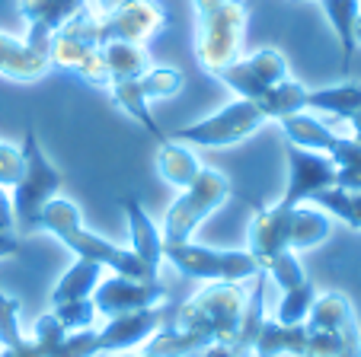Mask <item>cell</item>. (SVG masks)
<instances>
[{
	"mask_svg": "<svg viewBox=\"0 0 361 357\" xmlns=\"http://www.w3.org/2000/svg\"><path fill=\"white\" fill-rule=\"evenodd\" d=\"M355 45H361V13H358V20H355Z\"/></svg>",
	"mask_w": 361,
	"mask_h": 357,
	"instance_id": "b9f144b4",
	"label": "cell"
},
{
	"mask_svg": "<svg viewBox=\"0 0 361 357\" xmlns=\"http://www.w3.org/2000/svg\"><path fill=\"white\" fill-rule=\"evenodd\" d=\"M68 335H71V332L64 329L61 322H58L55 313H45V316H39V319H35V325H32V338H35V342H45V344L64 342Z\"/></svg>",
	"mask_w": 361,
	"mask_h": 357,
	"instance_id": "e575fe53",
	"label": "cell"
},
{
	"mask_svg": "<svg viewBox=\"0 0 361 357\" xmlns=\"http://www.w3.org/2000/svg\"><path fill=\"white\" fill-rule=\"evenodd\" d=\"M323 13H326L329 26H333L336 39H339L342 48V74H348L352 68V58H355V20L361 13V0H320Z\"/></svg>",
	"mask_w": 361,
	"mask_h": 357,
	"instance_id": "44dd1931",
	"label": "cell"
},
{
	"mask_svg": "<svg viewBox=\"0 0 361 357\" xmlns=\"http://www.w3.org/2000/svg\"><path fill=\"white\" fill-rule=\"evenodd\" d=\"M323 154H326L336 166V189L361 192V141L333 134Z\"/></svg>",
	"mask_w": 361,
	"mask_h": 357,
	"instance_id": "603a6c76",
	"label": "cell"
},
{
	"mask_svg": "<svg viewBox=\"0 0 361 357\" xmlns=\"http://www.w3.org/2000/svg\"><path fill=\"white\" fill-rule=\"evenodd\" d=\"M262 271H266V275L272 277V281L279 284L281 290H291V287H298V284H304V281H307L304 268H300L298 256H294L291 249H288V252H279V256H275Z\"/></svg>",
	"mask_w": 361,
	"mask_h": 357,
	"instance_id": "d6a6232c",
	"label": "cell"
},
{
	"mask_svg": "<svg viewBox=\"0 0 361 357\" xmlns=\"http://www.w3.org/2000/svg\"><path fill=\"white\" fill-rule=\"evenodd\" d=\"M20 173H23L20 147L0 141V185H4V189H13V185L20 182Z\"/></svg>",
	"mask_w": 361,
	"mask_h": 357,
	"instance_id": "836d02e7",
	"label": "cell"
},
{
	"mask_svg": "<svg viewBox=\"0 0 361 357\" xmlns=\"http://www.w3.org/2000/svg\"><path fill=\"white\" fill-rule=\"evenodd\" d=\"M269 118L262 115V108L256 106L252 99H233L227 102V106H221L214 115H208V118H202V122H192L185 125V128H179L176 134H173V141H183L189 144V147H233V144L246 141V137H252L256 131L266 125Z\"/></svg>",
	"mask_w": 361,
	"mask_h": 357,
	"instance_id": "ba28073f",
	"label": "cell"
},
{
	"mask_svg": "<svg viewBox=\"0 0 361 357\" xmlns=\"http://www.w3.org/2000/svg\"><path fill=\"white\" fill-rule=\"evenodd\" d=\"M23 252V243L16 239L13 233H4L0 230V258H13V256H20Z\"/></svg>",
	"mask_w": 361,
	"mask_h": 357,
	"instance_id": "f35d334b",
	"label": "cell"
},
{
	"mask_svg": "<svg viewBox=\"0 0 361 357\" xmlns=\"http://www.w3.org/2000/svg\"><path fill=\"white\" fill-rule=\"evenodd\" d=\"M195 10V61L204 74L218 77L243 58L250 0H192Z\"/></svg>",
	"mask_w": 361,
	"mask_h": 357,
	"instance_id": "3957f363",
	"label": "cell"
},
{
	"mask_svg": "<svg viewBox=\"0 0 361 357\" xmlns=\"http://www.w3.org/2000/svg\"><path fill=\"white\" fill-rule=\"evenodd\" d=\"M39 230L51 233L58 243L68 246L77 258L102 265V268H109L112 275H125V277H135V281H157L160 277V271H154L131 249H122V246L109 243V239H102L93 230L83 227L80 208H77L74 201H68V198H51V201L42 208Z\"/></svg>",
	"mask_w": 361,
	"mask_h": 357,
	"instance_id": "7a4b0ae2",
	"label": "cell"
},
{
	"mask_svg": "<svg viewBox=\"0 0 361 357\" xmlns=\"http://www.w3.org/2000/svg\"><path fill=\"white\" fill-rule=\"evenodd\" d=\"M348 125H352V137H355V141H361V112L352 115V118H348Z\"/></svg>",
	"mask_w": 361,
	"mask_h": 357,
	"instance_id": "60d3db41",
	"label": "cell"
},
{
	"mask_svg": "<svg viewBox=\"0 0 361 357\" xmlns=\"http://www.w3.org/2000/svg\"><path fill=\"white\" fill-rule=\"evenodd\" d=\"M99 351V332L87 329V332H71L64 342L45 344V342H23L20 348H4L0 357H96Z\"/></svg>",
	"mask_w": 361,
	"mask_h": 357,
	"instance_id": "e0dca14e",
	"label": "cell"
},
{
	"mask_svg": "<svg viewBox=\"0 0 361 357\" xmlns=\"http://www.w3.org/2000/svg\"><path fill=\"white\" fill-rule=\"evenodd\" d=\"M333 233V220L326 211L320 208H291V252L298 249H314V246L326 243Z\"/></svg>",
	"mask_w": 361,
	"mask_h": 357,
	"instance_id": "cb8c5ba5",
	"label": "cell"
},
{
	"mask_svg": "<svg viewBox=\"0 0 361 357\" xmlns=\"http://www.w3.org/2000/svg\"><path fill=\"white\" fill-rule=\"evenodd\" d=\"M23 342H26V335H23L20 325V300L0 287V344L4 348H20Z\"/></svg>",
	"mask_w": 361,
	"mask_h": 357,
	"instance_id": "4dcf8cb0",
	"label": "cell"
},
{
	"mask_svg": "<svg viewBox=\"0 0 361 357\" xmlns=\"http://www.w3.org/2000/svg\"><path fill=\"white\" fill-rule=\"evenodd\" d=\"M106 74H109V87L122 80H137L144 70H150V54L144 45H131V42H106L99 48Z\"/></svg>",
	"mask_w": 361,
	"mask_h": 357,
	"instance_id": "d6986e66",
	"label": "cell"
},
{
	"mask_svg": "<svg viewBox=\"0 0 361 357\" xmlns=\"http://www.w3.org/2000/svg\"><path fill=\"white\" fill-rule=\"evenodd\" d=\"M23 173H20V182L13 185V220H16V230L23 233H32L39 230V214L51 198H58L64 185V175L58 166H51L42 150V141H39V131H35V122L29 118L26 122V131H23Z\"/></svg>",
	"mask_w": 361,
	"mask_h": 357,
	"instance_id": "5b68a950",
	"label": "cell"
},
{
	"mask_svg": "<svg viewBox=\"0 0 361 357\" xmlns=\"http://www.w3.org/2000/svg\"><path fill=\"white\" fill-rule=\"evenodd\" d=\"M307 108L336 115L342 122H348L352 115L361 112V83H336V87L323 89H307Z\"/></svg>",
	"mask_w": 361,
	"mask_h": 357,
	"instance_id": "7402d4cb",
	"label": "cell"
},
{
	"mask_svg": "<svg viewBox=\"0 0 361 357\" xmlns=\"http://www.w3.org/2000/svg\"><path fill=\"white\" fill-rule=\"evenodd\" d=\"M106 93L116 99V106L122 108L125 115H131L137 125H141L144 131H147L150 137L157 144H164V141H170V134L166 131H160V125L154 122V115H150V102L141 96V89H137V80H122V83H112Z\"/></svg>",
	"mask_w": 361,
	"mask_h": 357,
	"instance_id": "484cf974",
	"label": "cell"
},
{
	"mask_svg": "<svg viewBox=\"0 0 361 357\" xmlns=\"http://www.w3.org/2000/svg\"><path fill=\"white\" fill-rule=\"evenodd\" d=\"M195 357H252V344L237 335V338H231V342L208 344V348L198 351Z\"/></svg>",
	"mask_w": 361,
	"mask_h": 357,
	"instance_id": "d590c367",
	"label": "cell"
},
{
	"mask_svg": "<svg viewBox=\"0 0 361 357\" xmlns=\"http://www.w3.org/2000/svg\"><path fill=\"white\" fill-rule=\"evenodd\" d=\"M183 83H185V77H183V70H176V68H150L137 77V89H141V96L147 102L173 99V96L183 89Z\"/></svg>",
	"mask_w": 361,
	"mask_h": 357,
	"instance_id": "f546056e",
	"label": "cell"
},
{
	"mask_svg": "<svg viewBox=\"0 0 361 357\" xmlns=\"http://www.w3.org/2000/svg\"><path fill=\"white\" fill-rule=\"evenodd\" d=\"M243 284H208L179 306L170 325H160L144 342L147 357H195L208 344L237 338L246 310Z\"/></svg>",
	"mask_w": 361,
	"mask_h": 357,
	"instance_id": "6da1fadb",
	"label": "cell"
},
{
	"mask_svg": "<svg viewBox=\"0 0 361 357\" xmlns=\"http://www.w3.org/2000/svg\"><path fill=\"white\" fill-rule=\"evenodd\" d=\"M160 325H164V310H160V306L112 316L109 322H106V329L99 332V351H116V354L131 351V348L147 342Z\"/></svg>",
	"mask_w": 361,
	"mask_h": 357,
	"instance_id": "5bb4252c",
	"label": "cell"
},
{
	"mask_svg": "<svg viewBox=\"0 0 361 357\" xmlns=\"http://www.w3.org/2000/svg\"><path fill=\"white\" fill-rule=\"evenodd\" d=\"M291 70H288V61L281 58V51L275 48H259V51L246 54L240 61H233L231 68H224L218 74V80L224 83L227 89H233V96L240 99H262L272 87H279L281 80H288Z\"/></svg>",
	"mask_w": 361,
	"mask_h": 357,
	"instance_id": "9c48e42d",
	"label": "cell"
},
{
	"mask_svg": "<svg viewBox=\"0 0 361 357\" xmlns=\"http://www.w3.org/2000/svg\"><path fill=\"white\" fill-rule=\"evenodd\" d=\"M231 195H233L231 179H227L221 169L202 166L189 189L179 192V198L166 208L164 227H160L164 246L166 243H189L192 233L202 227V220H208Z\"/></svg>",
	"mask_w": 361,
	"mask_h": 357,
	"instance_id": "8992f818",
	"label": "cell"
},
{
	"mask_svg": "<svg viewBox=\"0 0 361 357\" xmlns=\"http://www.w3.org/2000/svg\"><path fill=\"white\" fill-rule=\"evenodd\" d=\"M348 322H355V310L352 300L339 290H326V294H317L314 306L307 313V325L320 332H342Z\"/></svg>",
	"mask_w": 361,
	"mask_h": 357,
	"instance_id": "d4e9b609",
	"label": "cell"
},
{
	"mask_svg": "<svg viewBox=\"0 0 361 357\" xmlns=\"http://www.w3.org/2000/svg\"><path fill=\"white\" fill-rule=\"evenodd\" d=\"M164 262H170L183 277L195 281H218V284H243L259 277V262L246 249H214L198 243H166Z\"/></svg>",
	"mask_w": 361,
	"mask_h": 357,
	"instance_id": "52a82bcc",
	"label": "cell"
},
{
	"mask_svg": "<svg viewBox=\"0 0 361 357\" xmlns=\"http://www.w3.org/2000/svg\"><path fill=\"white\" fill-rule=\"evenodd\" d=\"M102 265L96 262H87V258H77L61 277H58L55 290L48 296L51 306H61V303H71V300H90L96 290V284L102 281Z\"/></svg>",
	"mask_w": 361,
	"mask_h": 357,
	"instance_id": "ffe728a7",
	"label": "cell"
},
{
	"mask_svg": "<svg viewBox=\"0 0 361 357\" xmlns=\"http://www.w3.org/2000/svg\"><path fill=\"white\" fill-rule=\"evenodd\" d=\"M0 230L4 233H13L16 230V220H13V201H10L7 189L0 185Z\"/></svg>",
	"mask_w": 361,
	"mask_h": 357,
	"instance_id": "8d00e7d4",
	"label": "cell"
},
{
	"mask_svg": "<svg viewBox=\"0 0 361 357\" xmlns=\"http://www.w3.org/2000/svg\"><path fill=\"white\" fill-rule=\"evenodd\" d=\"M122 4H128V0H90V7H93L96 13H112V10L122 7Z\"/></svg>",
	"mask_w": 361,
	"mask_h": 357,
	"instance_id": "ab89813d",
	"label": "cell"
},
{
	"mask_svg": "<svg viewBox=\"0 0 361 357\" xmlns=\"http://www.w3.org/2000/svg\"><path fill=\"white\" fill-rule=\"evenodd\" d=\"M314 204H320L326 214L339 217L342 223H348L352 230H361V192H348V189H323L310 198Z\"/></svg>",
	"mask_w": 361,
	"mask_h": 357,
	"instance_id": "83f0119b",
	"label": "cell"
},
{
	"mask_svg": "<svg viewBox=\"0 0 361 357\" xmlns=\"http://www.w3.org/2000/svg\"><path fill=\"white\" fill-rule=\"evenodd\" d=\"M285 156H288V185L279 208H298V204L310 201L317 192L336 185V166L326 154L285 144Z\"/></svg>",
	"mask_w": 361,
	"mask_h": 357,
	"instance_id": "30bf717a",
	"label": "cell"
},
{
	"mask_svg": "<svg viewBox=\"0 0 361 357\" xmlns=\"http://www.w3.org/2000/svg\"><path fill=\"white\" fill-rule=\"evenodd\" d=\"M339 357H361V325L352 322L345 332V344H342V354Z\"/></svg>",
	"mask_w": 361,
	"mask_h": 357,
	"instance_id": "74e56055",
	"label": "cell"
},
{
	"mask_svg": "<svg viewBox=\"0 0 361 357\" xmlns=\"http://www.w3.org/2000/svg\"><path fill=\"white\" fill-rule=\"evenodd\" d=\"M118 204H122L125 220H128L131 252H135L137 258H144L154 271H160V265H164V233H160L157 223L147 217V211L141 208V201H137L135 195H125Z\"/></svg>",
	"mask_w": 361,
	"mask_h": 357,
	"instance_id": "9a60e30c",
	"label": "cell"
},
{
	"mask_svg": "<svg viewBox=\"0 0 361 357\" xmlns=\"http://www.w3.org/2000/svg\"><path fill=\"white\" fill-rule=\"evenodd\" d=\"M90 7V0H16L23 23H26V45L35 54L48 58V42L51 35L61 32L77 13Z\"/></svg>",
	"mask_w": 361,
	"mask_h": 357,
	"instance_id": "7c38bea8",
	"label": "cell"
},
{
	"mask_svg": "<svg viewBox=\"0 0 361 357\" xmlns=\"http://www.w3.org/2000/svg\"><path fill=\"white\" fill-rule=\"evenodd\" d=\"M291 249V208H256L246 227V252L266 268L279 252Z\"/></svg>",
	"mask_w": 361,
	"mask_h": 357,
	"instance_id": "4fadbf2b",
	"label": "cell"
},
{
	"mask_svg": "<svg viewBox=\"0 0 361 357\" xmlns=\"http://www.w3.org/2000/svg\"><path fill=\"white\" fill-rule=\"evenodd\" d=\"M118 357H147V354H131V351H122Z\"/></svg>",
	"mask_w": 361,
	"mask_h": 357,
	"instance_id": "7bdbcfd3",
	"label": "cell"
},
{
	"mask_svg": "<svg viewBox=\"0 0 361 357\" xmlns=\"http://www.w3.org/2000/svg\"><path fill=\"white\" fill-rule=\"evenodd\" d=\"M256 106L262 108L269 122H281L288 115H298V112H307V87L298 83L294 77L281 80L279 87H272L262 99H256Z\"/></svg>",
	"mask_w": 361,
	"mask_h": 357,
	"instance_id": "4316f807",
	"label": "cell"
},
{
	"mask_svg": "<svg viewBox=\"0 0 361 357\" xmlns=\"http://www.w3.org/2000/svg\"><path fill=\"white\" fill-rule=\"evenodd\" d=\"M198 169H202V163H198L195 150L189 147V144L183 141H164L157 147V173L164 182H170L173 189H189L192 179L198 175Z\"/></svg>",
	"mask_w": 361,
	"mask_h": 357,
	"instance_id": "ac0fdd59",
	"label": "cell"
},
{
	"mask_svg": "<svg viewBox=\"0 0 361 357\" xmlns=\"http://www.w3.org/2000/svg\"><path fill=\"white\" fill-rule=\"evenodd\" d=\"M48 68H51V64H48L45 54H35L32 48L23 39H16V35L0 32V77L26 83V80L45 77Z\"/></svg>",
	"mask_w": 361,
	"mask_h": 357,
	"instance_id": "2e32d148",
	"label": "cell"
},
{
	"mask_svg": "<svg viewBox=\"0 0 361 357\" xmlns=\"http://www.w3.org/2000/svg\"><path fill=\"white\" fill-rule=\"evenodd\" d=\"M51 313L58 316V322L64 325L68 332H87L93 329L96 322V306H93V296L90 300H71V303H61V306H51Z\"/></svg>",
	"mask_w": 361,
	"mask_h": 357,
	"instance_id": "1f68e13d",
	"label": "cell"
},
{
	"mask_svg": "<svg viewBox=\"0 0 361 357\" xmlns=\"http://www.w3.org/2000/svg\"><path fill=\"white\" fill-rule=\"evenodd\" d=\"M170 26V13L160 0H128L112 13H96L87 7L68 23V32L90 45L102 48L106 42H131V45H147Z\"/></svg>",
	"mask_w": 361,
	"mask_h": 357,
	"instance_id": "277c9868",
	"label": "cell"
},
{
	"mask_svg": "<svg viewBox=\"0 0 361 357\" xmlns=\"http://www.w3.org/2000/svg\"><path fill=\"white\" fill-rule=\"evenodd\" d=\"M314 300H317V287L310 277L291 290H281V303H279V310H275V322H281V325L307 322V313H310Z\"/></svg>",
	"mask_w": 361,
	"mask_h": 357,
	"instance_id": "f1b7e54d",
	"label": "cell"
},
{
	"mask_svg": "<svg viewBox=\"0 0 361 357\" xmlns=\"http://www.w3.org/2000/svg\"><path fill=\"white\" fill-rule=\"evenodd\" d=\"M170 290L157 281H135L125 275H109L106 281L96 284L93 290V306L99 316L112 319L122 313H135V310H154V306L166 303Z\"/></svg>",
	"mask_w": 361,
	"mask_h": 357,
	"instance_id": "8fae6325",
	"label": "cell"
}]
</instances>
